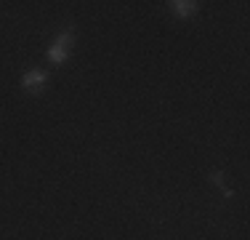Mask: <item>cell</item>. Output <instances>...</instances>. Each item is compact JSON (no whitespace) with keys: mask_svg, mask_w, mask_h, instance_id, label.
I'll return each instance as SVG.
<instances>
[{"mask_svg":"<svg viewBox=\"0 0 250 240\" xmlns=\"http://www.w3.org/2000/svg\"><path fill=\"white\" fill-rule=\"evenodd\" d=\"M75 48V29H64V32H59L56 38H53V43L48 46V51H45V56H48L51 64H64L69 59V53H72Z\"/></svg>","mask_w":250,"mask_h":240,"instance_id":"obj_1","label":"cell"},{"mask_svg":"<svg viewBox=\"0 0 250 240\" xmlns=\"http://www.w3.org/2000/svg\"><path fill=\"white\" fill-rule=\"evenodd\" d=\"M45 83H48V72L40 70V67H29L24 75H21V88H24L27 94H32V96L43 94Z\"/></svg>","mask_w":250,"mask_h":240,"instance_id":"obj_2","label":"cell"},{"mask_svg":"<svg viewBox=\"0 0 250 240\" xmlns=\"http://www.w3.org/2000/svg\"><path fill=\"white\" fill-rule=\"evenodd\" d=\"M168 5L173 11V16H178V19H192L200 8V3H194V0H170Z\"/></svg>","mask_w":250,"mask_h":240,"instance_id":"obj_3","label":"cell"}]
</instances>
